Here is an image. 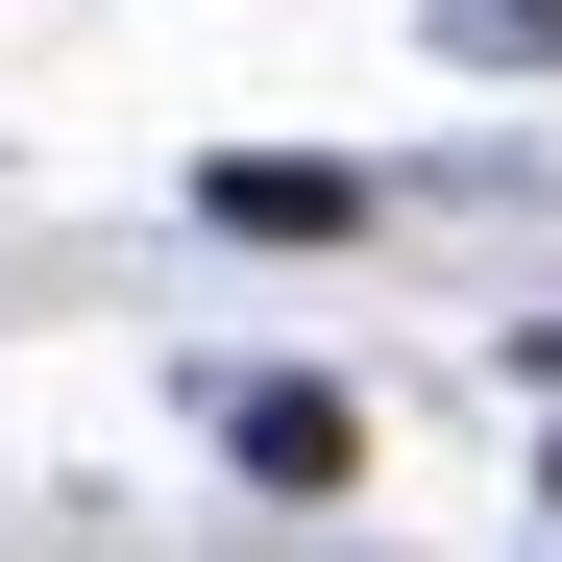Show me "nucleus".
Here are the masks:
<instances>
[{"label": "nucleus", "instance_id": "f257e3e1", "mask_svg": "<svg viewBox=\"0 0 562 562\" xmlns=\"http://www.w3.org/2000/svg\"><path fill=\"white\" fill-rule=\"evenodd\" d=\"M245 464H269V490H342L367 416H342V392H245Z\"/></svg>", "mask_w": 562, "mask_h": 562}]
</instances>
